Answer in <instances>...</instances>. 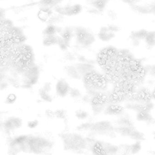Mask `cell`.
<instances>
[{
  "mask_svg": "<svg viewBox=\"0 0 155 155\" xmlns=\"http://www.w3.org/2000/svg\"><path fill=\"white\" fill-rule=\"evenodd\" d=\"M150 74L153 76H155V65H153L150 68Z\"/></svg>",
  "mask_w": 155,
  "mask_h": 155,
  "instance_id": "25",
  "label": "cell"
},
{
  "mask_svg": "<svg viewBox=\"0 0 155 155\" xmlns=\"http://www.w3.org/2000/svg\"><path fill=\"white\" fill-rule=\"evenodd\" d=\"M17 96L14 93H10L6 96L5 100V103L7 105H12L16 102Z\"/></svg>",
  "mask_w": 155,
  "mask_h": 155,
  "instance_id": "17",
  "label": "cell"
},
{
  "mask_svg": "<svg viewBox=\"0 0 155 155\" xmlns=\"http://www.w3.org/2000/svg\"><path fill=\"white\" fill-rule=\"evenodd\" d=\"M58 37H59L58 35H43V45L45 47H51V46L57 45Z\"/></svg>",
  "mask_w": 155,
  "mask_h": 155,
  "instance_id": "12",
  "label": "cell"
},
{
  "mask_svg": "<svg viewBox=\"0 0 155 155\" xmlns=\"http://www.w3.org/2000/svg\"><path fill=\"white\" fill-rule=\"evenodd\" d=\"M152 98H153L154 100H155V87L153 92H152Z\"/></svg>",
  "mask_w": 155,
  "mask_h": 155,
  "instance_id": "27",
  "label": "cell"
},
{
  "mask_svg": "<svg viewBox=\"0 0 155 155\" xmlns=\"http://www.w3.org/2000/svg\"><path fill=\"white\" fill-rule=\"evenodd\" d=\"M4 1V0H0V1Z\"/></svg>",
  "mask_w": 155,
  "mask_h": 155,
  "instance_id": "28",
  "label": "cell"
},
{
  "mask_svg": "<svg viewBox=\"0 0 155 155\" xmlns=\"http://www.w3.org/2000/svg\"><path fill=\"white\" fill-rule=\"evenodd\" d=\"M136 117L137 120L140 122H149L153 120V117L150 112L145 110L137 112Z\"/></svg>",
  "mask_w": 155,
  "mask_h": 155,
  "instance_id": "14",
  "label": "cell"
},
{
  "mask_svg": "<svg viewBox=\"0 0 155 155\" xmlns=\"http://www.w3.org/2000/svg\"><path fill=\"white\" fill-rule=\"evenodd\" d=\"M39 122L37 120H32V121H29L27 124L28 127L31 128H35L38 126Z\"/></svg>",
  "mask_w": 155,
  "mask_h": 155,
  "instance_id": "21",
  "label": "cell"
},
{
  "mask_svg": "<svg viewBox=\"0 0 155 155\" xmlns=\"http://www.w3.org/2000/svg\"><path fill=\"white\" fill-rule=\"evenodd\" d=\"M61 29V27H58L56 25L48 24V25L43 30V35H58L60 32Z\"/></svg>",
  "mask_w": 155,
  "mask_h": 155,
  "instance_id": "15",
  "label": "cell"
},
{
  "mask_svg": "<svg viewBox=\"0 0 155 155\" xmlns=\"http://www.w3.org/2000/svg\"><path fill=\"white\" fill-rule=\"evenodd\" d=\"M109 98L105 94L98 93L96 94L90 100L92 109L96 114H100L104 110Z\"/></svg>",
  "mask_w": 155,
  "mask_h": 155,
  "instance_id": "3",
  "label": "cell"
},
{
  "mask_svg": "<svg viewBox=\"0 0 155 155\" xmlns=\"http://www.w3.org/2000/svg\"><path fill=\"white\" fill-rule=\"evenodd\" d=\"M75 117L80 120L86 119L88 116V113L84 109H78L75 112Z\"/></svg>",
  "mask_w": 155,
  "mask_h": 155,
  "instance_id": "19",
  "label": "cell"
},
{
  "mask_svg": "<svg viewBox=\"0 0 155 155\" xmlns=\"http://www.w3.org/2000/svg\"><path fill=\"white\" fill-rule=\"evenodd\" d=\"M83 79L84 85L88 91L91 92L104 90L107 86V81L105 76L94 70L85 74Z\"/></svg>",
  "mask_w": 155,
  "mask_h": 155,
  "instance_id": "1",
  "label": "cell"
},
{
  "mask_svg": "<svg viewBox=\"0 0 155 155\" xmlns=\"http://www.w3.org/2000/svg\"><path fill=\"white\" fill-rule=\"evenodd\" d=\"M107 15L110 19L115 20L116 18V14L114 11L109 10L107 12Z\"/></svg>",
  "mask_w": 155,
  "mask_h": 155,
  "instance_id": "23",
  "label": "cell"
},
{
  "mask_svg": "<svg viewBox=\"0 0 155 155\" xmlns=\"http://www.w3.org/2000/svg\"><path fill=\"white\" fill-rule=\"evenodd\" d=\"M52 9L48 8H40L37 13V17L43 22L48 23L52 15Z\"/></svg>",
  "mask_w": 155,
  "mask_h": 155,
  "instance_id": "10",
  "label": "cell"
},
{
  "mask_svg": "<svg viewBox=\"0 0 155 155\" xmlns=\"http://www.w3.org/2000/svg\"><path fill=\"white\" fill-rule=\"evenodd\" d=\"M54 8L56 13L64 16H72L77 15L80 14L83 10L82 5L77 3L63 5H59Z\"/></svg>",
  "mask_w": 155,
  "mask_h": 155,
  "instance_id": "4",
  "label": "cell"
},
{
  "mask_svg": "<svg viewBox=\"0 0 155 155\" xmlns=\"http://www.w3.org/2000/svg\"><path fill=\"white\" fill-rule=\"evenodd\" d=\"M97 37L103 42H109L115 37V33L111 31L107 25L100 28L97 33Z\"/></svg>",
  "mask_w": 155,
  "mask_h": 155,
  "instance_id": "8",
  "label": "cell"
},
{
  "mask_svg": "<svg viewBox=\"0 0 155 155\" xmlns=\"http://www.w3.org/2000/svg\"><path fill=\"white\" fill-rule=\"evenodd\" d=\"M52 86L50 82L45 83L39 90V94L42 100L47 103H51L54 99Z\"/></svg>",
  "mask_w": 155,
  "mask_h": 155,
  "instance_id": "6",
  "label": "cell"
},
{
  "mask_svg": "<svg viewBox=\"0 0 155 155\" xmlns=\"http://www.w3.org/2000/svg\"><path fill=\"white\" fill-rule=\"evenodd\" d=\"M124 107L117 104H112L107 105L105 108L104 114L108 115H119L123 114L124 111Z\"/></svg>",
  "mask_w": 155,
  "mask_h": 155,
  "instance_id": "9",
  "label": "cell"
},
{
  "mask_svg": "<svg viewBox=\"0 0 155 155\" xmlns=\"http://www.w3.org/2000/svg\"><path fill=\"white\" fill-rule=\"evenodd\" d=\"M22 124L21 119L18 117H10L5 121V125L7 128L15 129L20 127L22 125Z\"/></svg>",
  "mask_w": 155,
  "mask_h": 155,
  "instance_id": "11",
  "label": "cell"
},
{
  "mask_svg": "<svg viewBox=\"0 0 155 155\" xmlns=\"http://www.w3.org/2000/svg\"><path fill=\"white\" fill-rule=\"evenodd\" d=\"M71 87L70 84L65 79L61 78L55 84V93L59 97H65L69 95Z\"/></svg>",
  "mask_w": 155,
  "mask_h": 155,
  "instance_id": "7",
  "label": "cell"
},
{
  "mask_svg": "<svg viewBox=\"0 0 155 155\" xmlns=\"http://www.w3.org/2000/svg\"><path fill=\"white\" fill-rule=\"evenodd\" d=\"M107 26L111 31H113V32L115 33L118 32V31H119L120 29V27L119 26L115 25L110 24L108 25Z\"/></svg>",
  "mask_w": 155,
  "mask_h": 155,
  "instance_id": "22",
  "label": "cell"
},
{
  "mask_svg": "<svg viewBox=\"0 0 155 155\" xmlns=\"http://www.w3.org/2000/svg\"><path fill=\"white\" fill-rule=\"evenodd\" d=\"M69 95L73 99H78L81 97L82 94L80 90L76 87H71Z\"/></svg>",
  "mask_w": 155,
  "mask_h": 155,
  "instance_id": "18",
  "label": "cell"
},
{
  "mask_svg": "<svg viewBox=\"0 0 155 155\" xmlns=\"http://www.w3.org/2000/svg\"><path fill=\"white\" fill-rule=\"evenodd\" d=\"M54 116L59 119H65L67 116V111L63 109H57L54 111Z\"/></svg>",
  "mask_w": 155,
  "mask_h": 155,
  "instance_id": "20",
  "label": "cell"
},
{
  "mask_svg": "<svg viewBox=\"0 0 155 155\" xmlns=\"http://www.w3.org/2000/svg\"><path fill=\"white\" fill-rule=\"evenodd\" d=\"M45 114L48 117H50V118L55 117V116H54V111H53L52 110H50V109H48L45 111Z\"/></svg>",
  "mask_w": 155,
  "mask_h": 155,
  "instance_id": "24",
  "label": "cell"
},
{
  "mask_svg": "<svg viewBox=\"0 0 155 155\" xmlns=\"http://www.w3.org/2000/svg\"><path fill=\"white\" fill-rule=\"evenodd\" d=\"M144 40L149 47L155 46V32H148Z\"/></svg>",
  "mask_w": 155,
  "mask_h": 155,
  "instance_id": "16",
  "label": "cell"
},
{
  "mask_svg": "<svg viewBox=\"0 0 155 155\" xmlns=\"http://www.w3.org/2000/svg\"><path fill=\"white\" fill-rule=\"evenodd\" d=\"M74 38L77 45L84 48L90 47L95 41L93 33L83 26H78L74 28Z\"/></svg>",
  "mask_w": 155,
  "mask_h": 155,
  "instance_id": "2",
  "label": "cell"
},
{
  "mask_svg": "<svg viewBox=\"0 0 155 155\" xmlns=\"http://www.w3.org/2000/svg\"><path fill=\"white\" fill-rule=\"evenodd\" d=\"M6 86V84H5V83H4L3 86L2 85V84H1L0 85V89H4L5 88V87Z\"/></svg>",
  "mask_w": 155,
  "mask_h": 155,
  "instance_id": "26",
  "label": "cell"
},
{
  "mask_svg": "<svg viewBox=\"0 0 155 155\" xmlns=\"http://www.w3.org/2000/svg\"><path fill=\"white\" fill-rule=\"evenodd\" d=\"M116 53L115 49L108 47L103 48L98 52L97 55V61L101 65H107L112 58Z\"/></svg>",
  "mask_w": 155,
  "mask_h": 155,
  "instance_id": "5",
  "label": "cell"
},
{
  "mask_svg": "<svg viewBox=\"0 0 155 155\" xmlns=\"http://www.w3.org/2000/svg\"><path fill=\"white\" fill-rule=\"evenodd\" d=\"M137 97L140 102H148L152 98V92L147 88H142L137 94Z\"/></svg>",
  "mask_w": 155,
  "mask_h": 155,
  "instance_id": "13",
  "label": "cell"
}]
</instances>
